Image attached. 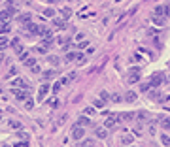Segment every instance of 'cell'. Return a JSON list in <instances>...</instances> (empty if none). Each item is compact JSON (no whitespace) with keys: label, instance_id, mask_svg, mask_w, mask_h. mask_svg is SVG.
<instances>
[{"label":"cell","instance_id":"cell-11","mask_svg":"<svg viewBox=\"0 0 170 147\" xmlns=\"http://www.w3.org/2000/svg\"><path fill=\"white\" fill-rule=\"evenodd\" d=\"M89 125H91V119H89V117H80L78 123L74 126H89Z\"/></svg>","mask_w":170,"mask_h":147},{"label":"cell","instance_id":"cell-13","mask_svg":"<svg viewBox=\"0 0 170 147\" xmlns=\"http://www.w3.org/2000/svg\"><path fill=\"white\" fill-rule=\"evenodd\" d=\"M47 91H49V85H42L40 87V91H38V100H44V96H45V93H47Z\"/></svg>","mask_w":170,"mask_h":147},{"label":"cell","instance_id":"cell-15","mask_svg":"<svg viewBox=\"0 0 170 147\" xmlns=\"http://www.w3.org/2000/svg\"><path fill=\"white\" fill-rule=\"evenodd\" d=\"M74 79H76V72H72V74L64 76L63 79H61V83H63V85H66V83H70V81H74Z\"/></svg>","mask_w":170,"mask_h":147},{"label":"cell","instance_id":"cell-5","mask_svg":"<svg viewBox=\"0 0 170 147\" xmlns=\"http://www.w3.org/2000/svg\"><path fill=\"white\" fill-rule=\"evenodd\" d=\"M13 94H15V98H17V100H23V102H25V100L28 98V93H27L25 89H21V91L13 89Z\"/></svg>","mask_w":170,"mask_h":147},{"label":"cell","instance_id":"cell-18","mask_svg":"<svg viewBox=\"0 0 170 147\" xmlns=\"http://www.w3.org/2000/svg\"><path fill=\"white\" fill-rule=\"evenodd\" d=\"M136 98H138V96H136V93H132V91H129V93L125 94V100H127V102H136Z\"/></svg>","mask_w":170,"mask_h":147},{"label":"cell","instance_id":"cell-42","mask_svg":"<svg viewBox=\"0 0 170 147\" xmlns=\"http://www.w3.org/2000/svg\"><path fill=\"white\" fill-rule=\"evenodd\" d=\"M36 51H38V53H45V51H47V47H44V45H38V47H36Z\"/></svg>","mask_w":170,"mask_h":147},{"label":"cell","instance_id":"cell-47","mask_svg":"<svg viewBox=\"0 0 170 147\" xmlns=\"http://www.w3.org/2000/svg\"><path fill=\"white\" fill-rule=\"evenodd\" d=\"M87 45H89L87 42H81V44H78V47H80V49H83V47H87Z\"/></svg>","mask_w":170,"mask_h":147},{"label":"cell","instance_id":"cell-26","mask_svg":"<svg viewBox=\"0 0 170 147\" xmlns=\"http://www.w3.org/2000/svg\"><path fill=\"white\" fill-rule=\"evenodd\" d=\"M23 62H25V66L32 68V66H34V64H36V60H34V58H30V57H28V58H25V60H23Z\"/></svg>","mask_w":170,"mask_h":147},{"label":"cell","instance_id":"cell-37","mask_svg":"<svg viewBox=\"0 0 170 147\" xmlns=\"http://www.w3.org/2000/svg\"><path fill=\"white\" fill-rule=\"evenodd\" d=\"M17 138H21V140H28L30 136H28V132H19V134H17Z\"/></svg>","mask_w":170,"mask_h":147},{"label":"cell","instance_id":"cell-43","mask_svg":"<svg viewBox=\"0 0 170 147\" xmlns=\"http://www.w3.org/2000/svg\"><path fill=\"white\" fill-rule=\"evenodd\" d=\"M15 147H28V143H27V140H25V142H19V143H15Z\"/></svg>","mask_w":170,"mask_h":147},{"label":"cell","instance_id":"cell-33","mask_svg":"<svg viewBox=\"0 0 170 147\" xmlns=\"http://www.w3.org/2000/svg\"><path fill=\"white\" fill-rule=\"evenodd\" d=\"M32 106H34V102H32L30 98H27V100H25V107H27V109H32Z\"/></svg>","mask_w":170,"mask_h":147},{"label":"cell","instance_id":"cell-17","mask_svg":"<svg viewBox=\"0 0 170 147\" xmlns=\"http://www.w3.org/2000/svg\"><path fill=\"white\" fill-rule=\"evenodd\" d=\"M80 147H94V140H80Z\"/></svg>","mask_w":170,"mask_h":147},{"label":"cell","instance_id":"cell-29","mask_svg":"<svg viewBox=\"0 0 170 147\" xmlns=\"http://www.w3.org/2000/svg\"><path fill=\"white\" fill-rule=\"evenodd\" d=\"M68 60V62H70V60H76V53H72V51H68L66 53V57H64Z\"/></svg>","mask_w":170,"mask_h":147},{"label":"cell","instance_id":"cell-50","mask_svg":"<svg viewBox=\"0 0 170 147\" xmlns=\"http://www.w3.org/2000/svg\"><path fill=\"white\" fill-rule=\"evenodd\" d=\"M0 60H2V51H0Z\"/></svg>","mask_w":170,"mask_h":147},{"label":"cell","instance_id":"cell-16","mask_svg":"<svg viewBox=\"0 0 170 147\" xmlns=\"http://www.w3.org/2000/svg\"><path fill=\"white\" fill-rule=\"evenodd\" d=\"M119 119H123V121H127V123H130V121L134 119V113H132V111H127V113H121V115H119Z\"/></svg>","mask_w":170,"mask_h":147},{"label":"cell","instance_id":"cell-23","mask_svg":"<svg viewBox=\"0 0 170 147\" xmlns=\"http://www.w3.org/2000/svg\"><path fill=\"white\" fill-rule=\"evenodd\" d=\"M6 8H8V9H15V11H17V0H8Z\"/></svg>","mask_w":170,"mask_h":147},{"label":"cell","instance_id":"cell-14","mask_svg":"<svg viewBox=\"0 0 170 147\" xmlns=\"http://www.w3.org/2000/svg\"><path fill=\"white\" fill-rule=\"evenodd\" d=\"M30 17H32L30 13H23V15H19V17H17V21L23 23V25H28V23H30Z\"/></svg>","mask_w":170,"mask_h":147},{"label":"cell","instance_id":"cell-28","mask_svg":"<svg viewBox=\"0 0 170 147\" xmlns=\"http://www.w3.org/2000/svg\"><path fill=\"white\" fill-rule=\"evenodd\" d=\"M61 87H63V83H61V81H59V83H55L53 87H51V91H53V94H57L59 91H61Z\"/></svg>","mask_w":170,"mask_h":147},{"label":"cell","instance_id":"cell-24","mask_svg":"<svg viewBox=\"0 0 170 147\" xmlns=\"http://www.w3.org/2000/svg\"><path fill=\"white\" fill-rule=\"evenodd\" d=\"M6 45H9V40L6 38V36H0V51H2Z\"/></svg>","mask_w":170,"mask_h":147},{"label":"cell","instance_id":"cell-35","mask_svg":"<svg viewBox=\"0 0 170 147\" xmlns=\"http://www.w3.org/2000/svg\"><path fill=\"white\" fill-rule=\"evenodd\" d=\"M110 100H112V102H121L123 98H121L119 94H112V96H110Z\"/></svg>","mask_w":170,"mask_h":147},{"label":"cell","instance_id":"cell-12","mask_svg":"<svg viewBox=\"0 0 170 147\" xmlns=\"http://www.w3.org/2000/svg\"><path fill=\"white\" fill-rule=\"evenodd\" d=\"M132 142H134L132 134H123V136H121V143H123V145H129V143H132Z\"/></svg>","mask_w":170,"mask_h":147},{"label":"cell","instance_id":"cell-27","mask_svg":"<svg viewBox=\"0 0 170 147\" xmlns=\"http://www.w3.org/2000/svg\"><path fill=\"white\" fill-rule=\"evenodd\" d=\"M149 89H151V85H149V83H142V85H140V93H148Z\"/></svg>","mask_w":170,"mask_h":147},{"label":"cell","instance_id":"cell-7","mask_svg":"<svg viewBox=\"0 0 170 147\" xmlns=\"http://www.w3.org/2000/svg\"><path fill=\"white\" fill-rule=\"evenodd\" d=\"M11 87H13V89H17V87L27 89V83H25V79H23V77H15V79L11 81Z\"/></svg>","mask_w":170,"mask_h":147},{"label":"cell","instance_id":"cell-45","mask_svg":"<svg viewBox=\"0 0 170 147\" xmlns=\"http://www.w3.org/2000/svg\"><path fill=\"white\" fill-rule=\"evenodd\" d=\"M85 113H87V115H93L94 109H93V107H85Z\"/></svg>","mask_w":170,"mask_h":147},{"label":"cell","instance_id":"cell-32","mask_svg":"<svg viewBox=\"0 0 170 147\" xmlns=\"http://www.w3.org/2000/svg\"><path fill=\"white\" fill-rule=\"evenodd\" d=\"M153 23H155V25H163V23H165V19L159 17V15H155V17H153Z\"/></svg>","mask_w":170,"mask_h":147},{"label":"cell","instance_id":"cell-44","mask_svg":"<svg viewBox=\"0 0 170 147\" xmlns=\"http://www.w3.org/2000/svg\"><path fill=\"white\" fill-rule=\"evenodd\" d=\"M149 134H151V136L155 134V123H151V125H149Z\"/></svg>","mask_w":170,"mask_h":147},{"label":"cell","instance_id":"cell-25","mask_svg":"<svg viewBox=\"0 0 170 147\" xmlns=\"http://www.w3.org/2000/svg\"><path fill=\"white\" fill-rule=\"evenodd\" d=\"M76 62L80 64V66H83V64L87 62V58H85V55H76Z\"/></svg>","mask_w":170,"mask_h":147},{"label":"cell","instance_id":"cell-48","mask_svg":"<svg viewBox=\"0 0 170 147\" xmlns=\"http://www.w3.org/2000/svg\"><path fill=\"white\" fill-rule=\"evenodd\" d=\"M9 45H19V40H17V38H13V40L9 42Z\"/></svg>","mask_w":170,"mask_h":147},{"label":"cell","instance_id":"cell-40","mask_svg":"<svg viewBox=\"0 0 170 147\" xmlns=\"http://www.w3.org/2000/svg\"><path fill=\"white\" fill-rule=\"evenodd\" d=\"M55 27H57V28H64V23L59 21V19H55Z\"/></svg>","mask_w":170,"mask_h":147},{"label":"cell","instance_id":"cell-3","mask_svg":"<svg viewBox=\"0 0 170 147\" xmlns=\"http://www.w3.org/2000/svg\"><path fill=\"white\" fill-rule=\"evenodd\" d=\"M72 138L78 140V142H80V140H83V138H85V130H83V126H74V128H72Z\"/></svg>","mask_w":170,"mask_h":147},{"label":"cell","instance_id":"cell-34","mask_svg":"<svg viewBox=\"0 0 170 147\" xmlns=\"http://www.w3.org/2000/svg\"><path fill=\"white\" fill-rule=\"evenodd\" d=\"M53 74H55L53 70H47V72L44 74V79H51V77H53Z\"/></svg>","mask_w":170,"mask_h":147},{"label":"cell","instance_id":"cell-30","mask_svg":"<svg viewBox=\"0 0 170 147\" xmlns=\"http://www.w3.org/2000/svg\"><path fill=\"white\" fill-rule=\"evenodd\" d=\"M47 60H49L53 66H59V57H47Z\"/></svg>","mask_w":170,"mask_h":147},{"label":"cell","instance_id":"cell-9","mask_svg":"<svg viewBox=\"0 0 170 147\" xmlns=\"http://www.w3.org/2000/svg\"><path fill=\"white\" fill-rule=\"evenodd\" d=\"M11 30V25H9V21H2L0 23V34H6V32Z\"/></svg>","mask_w":170,"mask_h":147},{"label":"cell","instance_id":"cell-41","mask_svg":"<svg viewBox=\"0 0 170 147\" xmlns=\"http://www.w3.org/2000/svg\"><path fill=\"white\" fill-rule=\"evenodd\" d=\"M49 106H51V107H57V106H59V100H57V98H53V100H49Z\"/></svg>","mask_w":170,"mask_h":147},{"label":"cell","instance_id":"cell-8","mask_svg":"<svg viewBox=\"0 0 170 147\" xmlns=\"http://www.w3.org/2000/svg\"><path fill=\"white\" fill-rule=\"evenodd\" d=\"M27 30L30 32V34H40V32H42V27H38V25H32V23H28V25H27Z\"/></svg>","mask_w":170,"mask_h":147},{"label":"cell","instance_id":"cell-2","mask_svg":"<svg viewBox=\"0 0 170 147\" xmlns=\"http://www.w3.org/2000/svg\"><path fill=\"white\" fill-rule=\"evenodd\" d=\"M140 74H142V70H140L138 66L130 68L129 70V83H138L140 81Z\"/></svg>","mask_w":170,"mask_h":147},{"label":"cell","instance_id":"cell-19","mask_svg":"<svg viewBox=\"0 0 170 147\" xmlns=\"http://www.w3.org/2000/svg\"><path fill=\"white\" fill-rule=\"evenodd\" d=\"M155 15H159V17L166 15V6H157L155 8Z\"/></svg>","mask_w":170,"mask_h":147},{"label":"cell","instance_id":"cell-6","mask_svg":"<svg viewBox=\"0 0 170 147\" xmlns=\"http://www.w3.org/2000/svg\"><path fill=\"white\" fill-rule=\"evenodd\" d=\"M157 121H159V125H161L165 130H170V117H165V115H161V117H159Z\"/></svg>","mask_w":170,"mask_h":147},{"label":"cell","instance_id":"cell-10","mask_svg":"<svg viewBox=\"0 0 170 147\" xmlns=\"http://www.w3.org/2000/svg\"><path fill=\"white\" fill-rule=\"evenodd\" d=\"M94 136L100 138V140H104L108 136V128H106V126H104V128H96V130H94Z\"/></svg>","mask_w":170,"mask_h":147},{"label":"cell","instance_id":"cell-49","mask_svg":"<svg viewBox=\"0 0 170 147\" xmlns=\"http://www.w3.org/2000/svg\"><path fill=\"white\" fill-rule=\"evenodd\" d=\"M47 2H59V0H47Z\"/></svg>","mask_w":170,"mask_h":147},{"label":"cell","instance_id":"cell-22","mask_svg":"<svg viewBox=\"0 0 170 147\" xmlns=\"http://www.w3.org/2000/svg\"><path fill=\"white\" fill-rule=\"evenodd\" d=\"M61 13L64 15L63 19H70V17H72V9H70V8H63V9H61Z\"/></svg>","mask_w":170,"mask_h":147},{"label":"cell","instance_id":"cell-36","mask_svg":"<svg viewBox=\"0 0 170 147\" xmlns=\"http://www.w3.org/2000/svg\"><path fill=\"white\" fill-rule=\"evenodd\" d=\"M100 100H104V102H106V100H110V94H108L106 91H102V93H100Z\"/></svg>","mask_w":170,"mask_h":147},{"label":"cell","instance_id":"cell-51","mask_svg":"<svg viewBox=\"0 0 170 147\" xmlns=\"http://www.w3.org/2000/svg\"><path fill=\"white\" fill-rule=\"evenodd\" d=\"M4 147H8V145H4Z\"/></svg>","mask_w":170,"mask_h":147},{"label":"cell","instance_id":"cell-39","mask_svg":"<svg viewBox=\"0 0 170 147\" xmlns=\"http://www.w3.org/2000/svg\"><path fill=\"white\" fill-rule=\"evenodd\" d=\"M138 119L140 121H146V119H148V113H146V111H140L138 113Z\"/></svg>","mask_w":170,"mask_h":147},{"label":"cell","instance_id":"cell-4","mask_svg":"<svg viewBox=\"0 0 170 147\" xmlns=\"http://www.w3.org/2000/svg\"><path fill=\"white\" fill-rule=\"evenodd\" d=\"M117 121H119V115H110L104 121V126H106V128H113V126L117 125Z\"/></svg>","mask_w":170,"mask_h":147},{"label":"cell","instance_id":"cell-1","mask_svg":"<svg viewBox=\"0 0 170 147\" xmlns=\"http://www.w3.org/2000/svg\"><path fill=\"white\" fill-rule=\"evenodd\" d=\"M163 83H165V74H163V72H155V74L149 77V85H151V87H161Z\"/></svg>","mask_w":170,"mask_h":147},{"label":"cell","instance_id":"cell-46","mask_svg":"<svg viewBox=\"0 0 170 147\" xmlns=\"http://www.w3.org/2000/svg\"><path fill=\"white\" fill-rule=\"evenodd\" d=\"M30 70H32V72H34V74H38V72H40V66H38V64H34V66H32V68H30Z\"/></svg>","mask_w":170,"mask_h":147},{"label":"cell","instance_id":"cell-38","mask_svg":"<svg viewBox=\"0 0 170 147\" xmlns=\"http://www.w3.org/2000/svg\"><path fill=\"white\" fill-rule=\"evenodd\" d=\"M94 107H104V100H94Z\"/></svg>","mask_w":170,"mask_h":147},{"label":"cell","instance_id":"cell-21","mask_svg":"<svg viewBox=\"0 0 170 147\" xmlns=\"http://www.w3.org/2000/svg\"><path fill=\"white\" fill-rule=\"evenodd\" d=\"M8 125H9V128H13V130H21V126H23L19 121H9Z\"/></svg>","mask_w":170,"mask_h":147},{"label":"cell","instance_id":"cell-20","mask_svg":"<svg viewBox=\"0 0 170 147\" xmlns=\"http://www.w3.org/2000/svg\"><path fill=\"white\" fill-rule=\"evenodd\" d=\"M161 143L165 147H170V136L168 134H161Z\"/></svg>","mask_w":170,"mask_h":147},{"label":"cell","instance_id":"cell-52","mask_svg":"<svg viewBox=\"0 0 170 147\" xmlns=\"http://www.w3.org/2000/svg\"><path fill=\"white\" fill-rule=\"evenodd\" d=\"M168 81H170V77H168Z\"/></svg>","mask_w":170,"mask_h":147},{"label":"cell","instance_id":"cell-31","mask_svg":"<svg viewBox=\"0 0 170 147\" xmlns=\"http://www.w3.org/2000/svg\"><path fill=\"white\" fill-rule=\"evenodd\" d=\"M44 15H45V17H53V15H55V9L47 8V9H45V11H44Z\"/></svg>","mask_w":170,"mask_h":147}]
</instances>
